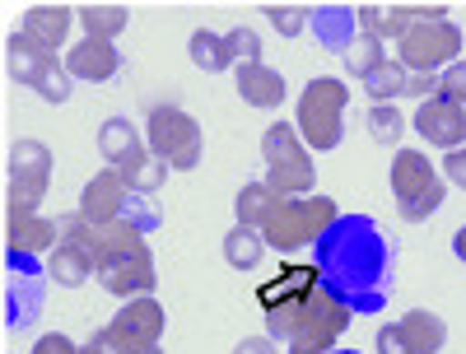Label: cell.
I'll use <instances>...</instances> for the list:
<instances>
[{"label":"cell","instance_id":"4fadbf2b","mask_svg":"<svg viewBox=\"0 0 466 354\" xmlns=\"http://www.w3.org/2000/svg\"><path fill=\"white\" fill-rule=\"evenodd\" d=\"M131 196H136V191L122 182V173H116V168H103V173L89 177V187H85V196H80V215H85L89 224H112V219L127 215V201H131Z\"/></svg>","mask_w":466,"mask_h":354},{"label":"cell","instance_id":"ac0fdd59","mask_svg":"<svg viewBox=\"0 0 466 354\" xmlns=\"http://www.w3.org/2000/svg\"><path fill=\"white\" fill-rule=\"evenodd\" d=\"M313 33H318V43H322L331 56H345V47L360 37V15H355V5H313Z\"/></svg>","mask_w":466,"mask_h":354},{"label":"cell","instance_id":"e575fe53","mask_svg":"<svg viewBox=\"0 0 466 354\" xmlns=\"http://www.w3.org/2000/svg\"><path fill=\"white\" fill-rule=\"evenodd\" d=\"M378 354H415L401 327H378Z\"/></svg>","mask_w":466,"mask_h":354},{"label":"cell","instance_id":"8d00e7d4","mask_svg":"<svg viewBox=\"0 0 466 354\" xmlns=\"http://www.w3.org/2000/svg\"><path fill=\"white\" fill-rule=\"evenodd\" d=\"M33 354H80V345H75L70 336H61V331H52V336H43L33 345Z\"/></svg>","mask_w":466,"mask_h":354},{"label":"cell","instance_id":"52a82bcc","mask_svg":"<svg viewBox=\"0 0 466 354\" xmlns=\"http://www.w3.org/2000/svg\"><path fill=\"white\" fill-rule=\"evenodd\" d=\"M47 182H52V149L43 140H19L10 149V191H5V224L10 219H24V215H37L47 196Z\"/></svg>","mask_w":466,"mask_h":354},{"label":"cell","instance_id":"83f0119b","mask_svg":"<svg viewBox=\"0 0 466 354\" xmlns=\"http://www.w3.org/2000/svg\"><path fill=\"white\" fill-rule=\"evenodd\" d=\"M116 173H122V182H127L136 196H154V191L164 187V177H168V164H159V159L145 149L140 159H131L127 168H116Z\"/></svg>","mask_w":466,"mask_h":354},{"label":"cell","instance_id":"ffe728a7","mask_svg":"<svg viewBox=\"0 0 466 354\" xmlns=\"http://www.w3.org/2000/svg\"><path fill=\"white\" fill-rule=\"evenodd\" d=\"M149 145H145V136H140V126H131L127 116H107L103 122V131H98V154L112 164V168H127L131 159H140Z\"/></svg>","mask_w":466,"mask_h":354},{"label":"cell","instance_id":"3957f363","mask_svg":"<svg viewBox=\"0 0 466 354\" xmlns=\"http://www.w3.org/2000/svg\"><path fill=\"white\" fill-rule=\"evenodd\" d=\"M336 219L340 210L331 196H299V201H280V210L266 219L261 238L270 252H299V248H313Z\"/></svg>","mask_w":466,"mask_h":354},{"label":"cell","instance_id":"44dd1931","mask_svg":"<svg viewBox=\"0 0 466 354\" xmlns=\"http://www.w3.org/2000/svg\"><path fill=\"white\" fill-rule=\"evenodd\" d=\"M80 19L70 5H33L28 15H24V33L33 37L37 47H47V52H56L61 43H66V33H70V24Z\"/></svg>","mask_w":466,"mask_h":354},{"label":"cell","instance_id":"4dcf8cb0","mask_svg":"<svg viewBox=\"0 0 466 354\" xmlns=\"http://www.w3.org/2000/svg\"><path fill=\"white\" fill-rule=\"evenodd\" d=\"M369 136H373L378 145H397V140L406 136V116H401L392 103H373V107H369Z\"/></svg>","mask_w":466,"mask_h":354},{"label":"cell","instance_id":"f546056e","mask_svg":"<svg viewBox=\"0 0 466 354\" xmlns=\"http://www.w3.org/2000/svg\"><path fill=\"white\" fill-rule=\"evenodd\" d=\"M364 89H369L373 103H392L397 94H406V70H401V61H382L369 80H364Z\"/></svg>","mask_w":466,"mask_h":354},{"label":"cell","instance_id":"5b68a950","mask_svg":"<svg viewBox=\"0 0 466 354\" xmlns=\"http://www.w3.org/2000/svg\"><path fill=\"white\" fill-rule=\"evenodd\" d=\"M145 145H149V154H154L159 164L187 173V168L201 164L206 136H201L197 116H187V112L173 107V103H159V107L149 112V122H145Z\"/></svg>","mask_w":466,"mask_h":354},{"label":"cell","instance_id":"cb8c5ba5","mask_svg":"<svg viewBox=\"0 0 466 354\" xmlns=\"http://www.w3.org/2000/svg\"><path fill=\"white\" fill-rule=\"evenodd\" d=\"M187 56H191V66H201L206 75L238 70V61H233V52H228V37H219V33H210V28H197V33H191Z\"/></svg>","mask_w":466,"mask_h":354},{"label":"cell","instance_id":"6da1fadb","mask_svg":"<svg viewBox=\"0 0 466 354\" xmlns=\"http://www.w3.org/2000/svg\"><path fill=\"white\" fill-rule=\"evenodd\" d=\"M313 266L322 289H331L350 312H382L392 294V243L369 215H340L313 243Z\"/></svg>","mask_w":466,"mask_h":354},{"label":"cell","instance_id":"9c48e42d","mask_svg":"<svg viewBox=\"0 0 466 354\" xmlns=\"http://www.w3.org/2000/svg\"><path fill=\"white\" fill-rule=\"evenodd\" d=\"M350 312L331 289H313L308 294V303H303V318H299V331H294V340L285 345V354H331L336 349V340L345 336V327H350Z\"/></svg>","mask_w":466,"mask_h":354},{"label":"cell","instance_id":"9a60e30c","mask_svg":"<svg viewBox=\"0 0 466 354\" xmlns=\"http://www.w3.org/2000/svg\"><path fill=\"white\" fill-rule=\"evenodd\" d=\"M10 261V285H5V327H28L43 308V289H37V261L5 257Z\"/></svg>","mask_w":466,"mask_h":354},{"label":"cell","instance_id":"1f68e13d","mask_svg":"<svg viewBox=\"0 0 466 354\" xmlns=\"http://www.w3.org/2000/svg\"><path fill=\"white\" fill-rule=\"evenodd\" d=\"M266 19L276 24L280 37H299L308 24H313V5H266Z\"/></svg>","mask_w":466,"mask_h":354},{"label":"cell","instance_id":"f1b7e54d","mask_svg":"<svg viewBox=\"0 0 466 354\" xmlns=\"http://www.w3.org/2000/svg\"><path fill=\"white\" fill-rule=\"evenodd\" d=\"M340 61H345V70H355V75H360V80H369V75H373V70H378L382 61H392V56H387V52H382V43H378V37H369V33H360V37H355V43H350V47H345V56H340Z\"/></svg>","mask_w":466,"mask_h":354},{"label":"cell","instance_id":"836d02e7","mask_svg":"<svg viewBox=\"0 0 466 354\" xmlns=\"http://www.w3.org/2000/svg\"><path fill=\"white\" fill-rule=\"evenodd\" d=\"M228 37V52H233V61L238 66H252L257 56H261V37L252 33V28H233V33H224Z\"/></svg>","mask_w":466,"mask_h":354},{"label":"cell","instance_id":"7a4b0ae2","mask_svg":"<svg viewBox=\"0 0 466 354\" xmlns=\"http://www.w3.org/2000/svg\"><path fill=\"white\" fill-rule=\"evenodd\" d=\"M261 159H266V177H261V182L276 191L280 201H299V196L313 191V182H318V173H313V149L303 145L299 126H285V122L266 126V136H261Z\"/></svg>","mask_w":466,"mask_h":354},{"label":"cell","instance_id":"277c9868","mask_svg":"<svg viewBox=\"0 0 466 354\" xmlns=\"http://www.w3.org/2000/svg\"><path fill=\"white\" fill-rule=\"evenodd\" d=\"M345 107H350V89L340 80H308V89L299 94V136L308 149H336L345 140Z\"/></svg>","mask_w":466,"mask_h":354},{"label":"cell","instance_id":"b9f144b4","mask_svg":"<svg viewBox=\"0 0 466 354\" xmlns=\"http://www.w3.org/2000/svg\"><path fill=\"white\" fill-rule=\"evenodd\" d=\"M140 354H164V349H159V345H154V349H140Z\"/></svg>","mask_w":466,"mask_h":354},{"label":"cell","instance_id":"7402d4cb","mask_svg":"<svg viewBox=\"0 0 466 354\" xmlns=\"http://www.w3.org/2000/svg\"><path fill=\"white\" fill-rule=\"evenodd\" d=\"M238 94H243V103H252V107H280V103H285V75L270 70V66H261V61L238 66Z\"/></svg>","mask_w":466,"mask_h":354},{"label":"cell","instance_id":"e0dca14e","mask_svg":"<svg viewBox=\"0 0 466 354\" xmlns=\"http://www.w3.org/2000/svg\"><path fill=\"white\" fill-rule=\"evenodd\" d=\"M66 70H70V80L103 85V80H112V75L122 70V52H116V43H103V37H85V43L70 47Z\"/></svg>","mask_w":466,"mask_h":354},{"label":"cell","instance_id":"8fae6325","mask_svg":"<svg viewBox=\"0 0 466 354\" xmlns=\"http://www.w3.org/2000/svg\"><path fill=\"white\" fill-rule=\"evenodd\" d=\"M98 280H103L107 294L127 298V303L131 298H149L154 285H159V275H154V252L140 243V248H131L122 257H112L107 266H98Z\"/></svg>","mask_w":466,"mask_h":354},{"label":"cell","instance_id":"30bf717a","mask_svg":"<svg viewBox=\"0 0 466 354\" xmlns=\"http://www.w3.org/2000/svg\"><path fill=\"white\" fill-rule=\"evenodd\" d=\"M164 327H168V318H164L159 303H154V298H131L98 336H103V345H107L112 354H140V349L159 345Z\"/></svg>","mask_w":466,"mask_h":354},{"label":"cell","instance_id":"4316f807","mask_svg":"<svg viewBox=\"0 0 466 354\" xmlns=\"http://www.w3.org/2000/svg\"><path fill=\"white\" fill-rule=\"evenodd\" d=\"M75 15H80V24H85V37H103V43H112V37L131 24V10L112 5V0H107V5H94V0H89V5H80Z\"/></svg>","mask_w":466,"mask_h":354},{"label":"cell","instance_id":"2e32d148","mask_svg":"<svg viewBox=\"0 0 466 354\" xmlns=\"http://www.w3.org/2000/svg\"><path fill=\"white\" fill-rule=\"evenodd\" d=\"M56 66V52H47V47H37L33 37L19 28V33H10L5 37V70H10V80L15 85H28V89H37L47 80V70Z\"/></svg>","mask_w":466,"mask_h":354},{"label":"cell","instance_id":"60d3db41","mask_svg":"<svg viewBox=\"0 0 466 354\" xmlns=\"http://www.w3.org/2000/svg\"><path fill=\"white\" fill-rule=\"evenodd\" d=\"M452 252H457V261H466V224L457 228V238H452Z\"/></svg>","mask_w":466,"mask_h":354},{"label":"cell","instance_id":"d4e9b609","mask_svg":"<svg viewBox=\"0 0 466 354\" xmlns=\"http://www.w3.org/2000/svg\"><path fill=\"white\" fill-rule=\"evenodd\" d=\"M266 252H270V248H266V238H261V228L233 224V228L224 233V261H228L233 270H257Z\"/></svg>","mask_w":466,"mask_h":354},{"label":"cell","instance_id":"d590c367","mask_svg":"<svg viewBox=\"0 0 466 354\" xmlns=\"http://www.w3.org/2000/svg\"><path fill=\"white\" fill-rule=\"evenodd\" d=\"M439 168H443V182H452V187L466 191V145H461V149H448V159H443Z\"/></svg>","mask_w":466,"mask_h":354},{"label":"cell","instance_id":"74e56055","mask_svg":"<svg viewBox=\"0 0 466 354\" xmlns=\"http://www.w3.org/2000/svg\"><path fill=\"white\" fill-rule=\"evenodd\" d=\"M233 354H280V340H270V336H243Z\"/></svg>","mask_w":466,"mask_h":354},{"label":"cell","instance_id":"ab89813d","mask_svg":"<svg viewBox=\"0 0 466 354\" xmlns=\"http://www.w3.org/2000/svg\"><path fill=\"white\" fill-rule=\"evenodd\" d=\"M80 354H112V349L103 345V336H89V345H80Z\"/></svg>","mask_w":466,"mask_h":354},{"label":"cell","instance_id":"7c38bea8","mask_svg":"<svg viewBox=\"0 0 466 354\" xmlns=\"http://www.w3.org/2000/svg\"><path fill=\"white\" fill-rule=\"evenodd\" d=\"M61 243V219L47 215H24L5 224V257H24V261H43L52 257Z\"/></svg>","mask_w":466,"mask_h":354},{"label":"cell","instance_id":"d6a6232c","mask_svg":"<svg viewBox=\"0 0 466 354\" xmlns=\"http://www.w3.org/2000/svg\"><path fill=\"white\" fill-rule=\"evenodd\" d=\"M439 98H448V103L466 107V56H461V61H452V66L439 75Z\"/></svg>","mask_w":466,"mask_h":354},{"label":"cell","instance_id":"f35d334b","mask_svg":"<svg viewBox=\"0 0 466 354\" xmlns=\"http://www.w3.org/2000/svg\"><path fill=\"white\" fill-rule=\"evenodd\" d=\"M406 94H415V98L439 94V75H406Z\"/></svg>","mask_w":466,"mask_h":354},{"label":"cell","instance_id":"d6986e66","mask_svg":"<svg viewBox=\"0 0 466 354\" xmlns=\"http://www.w3.org/2000/svg\"><path fill=\"white\" fill-rule=\"evenodd\" d=\"M94 275H98L94 252H89L85 243H75V238H61L56 252L47 257V280H56V285H66V289H80L85 280H94Z\"/></svg>","mask_w":466,"mask_h":354},{"label":"cell","instance_id":"603a6c76","mask_svg":"<svg viewBox=\"0 0 466 354\" xmlns=\"http://www.w3.org/2000/svg\"><path fill=\"white\" fill-rule=\"evenodd\" d=\"M397 327L406 331V340H410V349H415V354H439V349H443V340H448V322L439 318V312H430V308L406 312V318H401Z\"/></svg>","mask_w":466,"mask_h":354},{"label":"cell","instance_id":"ba28073f","mask_svg":"<svg viewBox=\"0 0 466 354\" xmlns=\"http://www.w3.org/2000/svg\"><path fill=\"white\" fill-rule=\"evenodd\" d=\"M397 61L406 75H443L452 61H461V28L452 19L415 24L397 43Z\"/></svg>","mask_w":466,"mask_h":354},{"label":"cell","instance_id":"484cf974","mask_svg":"<svg viewBox=\"0 0 466 354\" xmlns=\"http://www.w3.org/2000/svg\"><path fill=\"white\" fill-rule=\"evenodd\" d=\"M233 210H238V224H248V228H266V219L280 210V196L270 191L266 182H248V187L238 191V201H233Z\"/></svg>","mask_w":466,"mask_h":354},{"label":"cell","instance_id":"5bb4252c","mask_svg":"<svg viewBox=\"0 0 466 354\" xmlns=\"http://www.w3.org/2000/svg\"><path fill=\"white\" fill-rule=\"evenodd\" d=\"M415 131L430 140V145H439V149H461L466 145V107H457V103H448V98L434 94L430 103H420Z\"/></svg>","mask_w":466,"mask_h":354},{"label":"cell","instance_id":"7bdbcfd3","mask_svg":"<svg viewBox=\"0 0 466 354\" xmlns=\"http://www.w3.org/2000/svg\"><path fill=\"white\" fill-rule=\"evenodd\" d=\"M331 354H360V349H331Z\"/></svg>","mask_w":466,"mask_h":354},{"label":"cell","instance_id":"8992f818","mask_svg":"<svg viewBox=\"0 0 466 354\" xmlns=\"http://www.w3.org/2000/svg\"><path fill=\"white\" fill-rule=\"evenodd\" d=\"M443 191H448L443 173L420 149H401L392 159V196L401 206V219H430L443 206Z\"/></svg>","mask_w":466,"mask_h":354}]
</instances>
